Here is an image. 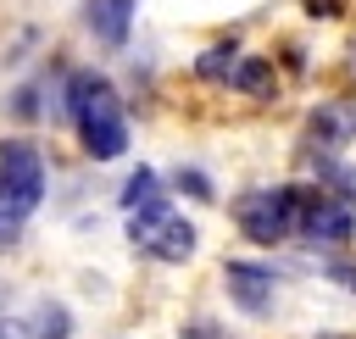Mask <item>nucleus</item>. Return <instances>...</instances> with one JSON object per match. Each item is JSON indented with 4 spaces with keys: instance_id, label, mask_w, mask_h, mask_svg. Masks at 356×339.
I'll list each match as a JSON object with an SVG mask.
<instances>
[{
    "instance_id": "10",
    "label": "nucleus",
    "mask_w": 356,
    "mask_h": 339,
    "mask_svg": "<svg viewBox=\"0 0 356 339\" xmlns=\"http://www.w3.org/2000/svg\"><path fill=\"white\" fill-rule=\"evenodd\" d=\"M312 172H317V189H328V195H339V200L356 206V167H350V161H339V156H312Z\"/></svg>"
},
{
    "instance_id": "6",
    "label": "nucleus",
    "mask_w": 356,
    "mask_h": 339,
    "mask_svg": "<svg viewBox=\"0 0 356 339\" xmlns=\"http://www.w3.org/2000/svg\"><path fill=\"white\" fill-rule=\"evenodd\" d=\"M222 289H228V306H239L245 317H267L273 300H278V272H273L267 261L228 256V261H222Z\"/></svg>"
},
{
    "instance_id": "8",
    "label": "nucleus",
    "mask_w": 356,
    "mask_h": 339,
    "mask_svg": "<svg viewBox=\"0 0 356 339\" xmlns=\"http://www.w3.org/2000/svg\"><path fill=\"white\" fill-rule=\"evenodd\" d=\"M356 139V111L345 106H317L306 117V144H317V156H339Z\"/></svg>"
},
{
    "instance_id": "12",
    "label": "nucleus",
    "mask_w": 356,
    "mask_h": 339,
    "mask_svg": "<svg viewBox=\"0 0 356 339\" xmlns=\"http://www.w3.org/2000/svg\"><path fill=\"white\" fill-rule=\"evenodd\" d=\"M28 333H33V339H72V311L56 306V300H44V306L28 317Z\"/></svg>"
},
{
    "instance_id": "15",
    "label": "nucleus",
    "mask_w": 356,
    "mask_h": 339,
    "mask_svg": "<svg viewBox=\"0 0 356 339\" xmlns=\"http://www.w3.org/2000/svg\"><path fill=\"white\" fill-rule=\"evenodd\" d=\"M22 228H28V217H17V211H6V206H0V256H6V250H17Z\"/></svg>"
},
{
    "instance_id": "9",
    "label": "nucleus",
    "mask_w": 356,
    "mask_h": 339,
    "mask_svg": "<svg viewBox=\"0 0 356 339\" xmlns=\"http://www.w3.org/2000/svg\"><path fill=\"white\" fill-rule=\"evenodd\" d=\"M228 89H239V94H256V100H267V94L278 89V72H273V61H267V56H239V67H234Z\"/></svg>"
},
{
    "instance_id": "17",
    "label": "nucleus",
    "mask_w": 356,
    "mask_h": 339,
    "mask_svg": "<svg viewBox=\"0 0 356 339\" xmlns=\"http://www.w3.org/2000/svg\"><path fill=\"white\" fill-rule=\"evenodd\" d=\"M323 272H328L334 283H345V289H356V267H345V261H328Z\"/></svg>"
},
{
    "instance_id": "5",
    "label": "nucleus",
    "mask_w": 356,
    "mask_h": 339,
    "mask_svg": "<svg viewBox=\"0 0 356 339\" xmlns=\"http://www.w3.org/2000/svg\"><path fill=\"white\" fill-rule=\"evenodd\" d=\"M300 239L317 250H339L356 239V206L328 195V189H306V217H300Z\"/></svg>"
},
{
    "instance_id": "13",
    "label": "nucleus",
    "mask_w": 356,
    "mask_h": 339,
    "mask_svg": "<svg viewBox=\"0 0 356 339\" xmlns=\"http://www.w3.org/2000/svg\"><path fill=\"white\" fill-rule=\"evenodd\" d=\"M145 200H161V178H156L150 167H139V172L122 183V211H139Z\"/></svg>"
},
{
    "instance_id": "18",
    "label": "nucleus",
    "mask_w": 356,
    "mask_h": 339,
    "mask_svg": "<svg viewBox=\"0 0 356 339\" xmlns=\"http://www.w3.org/2000/svg\"><path fill=\"white\" fill-rule=\"evenodd\" d=\"M317 339H350V333H317Z\"/></svg>"
},
{
    "instance_id": "11",
    "label": "nucleus",
    "mask_w": 356,
    "mask_h": 339,
    "mask_svg": "<svg viewBox=\"0 0 356 339\" xmlns=\"http://www.w3.org/2000/svg\"><path fill=\"white\" fill-rule=\"evenodd\" d=\"M234 67H239V44H234V39H222V44H211V50L195 61V78H200V83H228V78H234Z\"/></svg>"
},
{
    "instance_id": "14",
    "label": "nucleus",
    "mask_w": 356,
    "mask_h": 339,
    "mask_svg": "<svg viewBox=\"0 0 356 339\" xmlns=\"http://www.w3.org/2000/svg\"><path fill=\"white\" fill-rule=\"evenodd\" d=\"M172 189H178V195H189V200H211V195H217V189H211V178H206L200 167H178V172H172Z\"/></svg>"
},
{
    "instance_id": "4",
    "label": "nucleus",
    "mask_w": 356,
    "mask_h": 339,
    "mask_svg": "<svg viewBox=\"0 0 356 339\" xmlns=\"http://www.w3.org/2000/svg\"><path fill=\"white\" fill-rule=\"evenodd\" d=\"M44 156L28 139H0V206L17 217H33L44 200Z\"/></svg>"
},
{
    "instance_id": "2",
    "label": "nucleus",
    "mask_w": 356,
    "mask_h": 339,
    "mask_svg": "<svg viewBox=\"0 0 356 339\" xmlns=\"http://www.w3.org/2000/svg\"><path fill=\"white\" fill-rule=\"evenodd\" d=\"M234 228L250 239V245H284L300 233V217H306V183H261V189H245L234 195Z\"/></svg>"
},
{
    "instance_id": "16",
    "label": "nucleus",
    "mask_w": 356,
    "mask_h": 339,
    "mask_svg": "<svg viewBox=\"0 0 356 339\" xmlns=\"http://www.w3.org/2000/svg\"><path fill=\"white\" fill-rule=\"evenodd\" d=\"M184 339H228V333H222V328H217L211 317H195V322L184 328Z\"/></svg>"
},
{
    "instance_id": "1",
    "label": "nucleus",
    "mask_w": 356,
    "mask_h": 339,
    "mask_svg": "<svg viewBox=\"0 0 356 339\" xmlns=\"http://www.w3.org/2000/svg\"><path fill=\"white\" fill-rule=\"evenodd\" d=\"M67 117H72V128H78L83 156L117 161V156L128 150V117H122V100H117V89H111L106 72H89V67H83V72L67 78Z\"/></svg>"
},
{
    "instance_id": "7",
    "label": "nucleus",
    "mask_w": 356,
    "mask_h": 339,
    "mask_svg": "<svg viewBox=\"0 0 356 339\" xmlns=\"http://www.w3.org/2000/svg\"><path fill=\"white\" fill-rule=\"evenodd\" d=\"M134 11H139V0H83V28L106 50H122L134 33Z\"/></svg>"
},
{
    "instance_id": "3",
    "label": "nucleus",
    "mask_w": 356,
    "mask_h": 339,
    "mask_svg": "<svg viewBox=\"0 0 356 339\" xmlns=\"http://www.w3.org/2000/svg\"><path fill=\"white\" fill-rule=\"evenodd\" d=\"M128 239H134L150 261H161V267H184V261L195 256V245H200L195 222L178 217L167 200H145L139 211H128Z\"/></svg>"
}]
</instances>
